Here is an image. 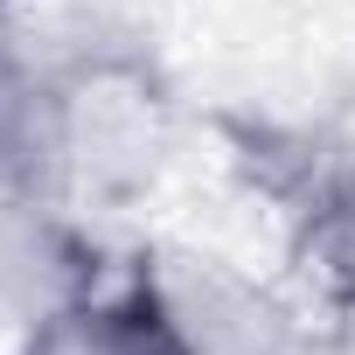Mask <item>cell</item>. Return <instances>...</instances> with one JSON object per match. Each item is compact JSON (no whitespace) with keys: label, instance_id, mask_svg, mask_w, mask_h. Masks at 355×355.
<instances>
[{"label":"cell","instance_id":"1","mask_svg":"<svg viewBox=\"0 0 355 355\" xmlns=\"http://www.w3.org/2000/svg\"><path fill=\"white\" fill-rule=\"evenodd\" d=\"M28 355H196L174 306L160 300V279H139L132 293H70L49 306L28 334Z\"/></svg>","mask_w":355,"mask_h":355},{"label":"cell","instance_id":"2","mask_svg":"<svg viewBox=\"0 0 355 355\" xmlns=\"http://www.w3.org/2000/svg\"><path fill=\"white\" fill-rule=\"evenodd\" d=\"M77 160V119L56 84L0 63V202H49Z\"/></svg>","mask_w":355,"mask_h":355},{"label":"cell","instance_id":"3","mask_svg":"<svg viewBox=\"0 0 355 355\" xmlns=\"http://www.w3.org/2000/svg\"><path fill=\"white\" fill-rule=\"evenodd\" d=\"M160 300L174 306V320H182L196 355H286L279 313L258 293L230 286L223 272H202L189 286H160Z\"/></svg>","mask_w":355,"mask_h":355},{"label":"cell","instance_id":"4","mask_svg":"<svg viewBox=\"0 0 355 355\" xmlns=\"http://www.w3.org/2000/svg\"><path fill=\"white\" fill-rule=\"evenodd\" d=\"M313 244L334 258V272L355 279V139L313 174Z\"/></svg>","mask_w":355,"mask_h":355}]
</instances>
